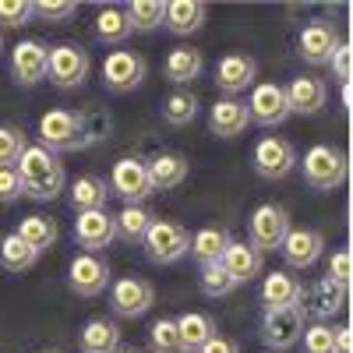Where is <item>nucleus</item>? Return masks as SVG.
<instances>
[{"label":"nucleus","mask_w":353,"mask_h":353,"mask_svg":"<svg viewBox=\"0 0 353 353\" xmlns=\"http://www.w3.org/2000/svg\"><path fill=\"white\" fill-rule=\"evenodd\" d=\"M18 237L32 248V251H50L53 244H57V237H61V230H57V223L50 219V216H25L21 223H18Z\"/></svg>","instance_id":"32"},{"label":"nucleus","mask_w":353,"mask_h":353,"mask_svg":"<svg viewBox=\"0 0 353 353\" xmlns=\"http://www.w3.org/2000/svg\"><path fill=\"white\" fill-rule=\"evenodd\" d=\"M117 241V223L113 212L106 209H92V212H78L74 219V244L88 254H99Z\"/></svg>","instance_id":"17"},{"label":"nucleus","mask_w":353,"mask_h":353,"mask_svg":"<svg viewBox=\"0 0 353 353\" xmlns=\"http://www.w3.org/2000/svg\"><path fill=\"white\" fill-rule=\"evenodd\" d=\"M304 181L314 191H336L346 181V152L336 145H311L304 152Z\"/></svg>","instance_id":"4"},{"label":"nucleus","mask_w":353,"mask_h":353,"mask_svg":"<svg viewBox=\"0 0 353 353\" xmlns=\"http://www.w3.org/2000/svg\"><path fill=\"white\" fill-rule=\"evenodd\" d=\"M286 88V103H290V113H301V117H311L318 113L321 106L329 103V85L325 78H314V74H301L293 78Z\"/></svg>","instance_id":"21"},{"label":"nucleus","mask_w":353,"mask_h":353,"mask_svg":"<svg viewBox=\"0 0 353 353\" xmlns=\"http://www.w3.org/2000/svg\"><path fill=\"white\" fill-rule=\"evenodd\" d=\"M198 286H201L205 297H212V301H219V297H226V293L237 290V283H233V279H230V272L223 269V261H209V265H201V272H198Z\"/></svg>","instance_id":"38"},{"label":"nucleus","mask_w":353,"mask_h":353,"mask_svg":"<svg viewBox=\"0 0 353 353\" xmlns=\"http://www.w3.org/2000/svg\"><path fill=\"white\" fill-rule=\"evenodd\" d=\"M32 18V0H0V28H25Z\"/></svg>","instance_id":"42"},{"label":"nucleus","mask_w":353,"mask_h":353,"mask_svg":"<svg viewBox=\"0 0 353 353\" xmlns=\"http://www.w3.org/2000/svg\"><path fill=\"white\" fill-rule=\"evenodd\" d=\"M251 166L261 181H283V176L297 166V149H293V141H286V138L265 134L251 152Z\"/></svg>","instance_id":"9"},{"label":"nucleus","mask_w":353,"mask_h":353,"mask_svg":"<svg viewBox=\"0 0 353 353\" xmlns=\"http://www.w3.org/2000/svg\"><path fill=\"white\" fill-rule=\"evenodd\" d=\"M36 261H39V251L28 248V244L18 237V233L0 237V265H4L8 272H28Z\"/></svg>","instance_id":"35"},{"label":"nucleus","mask_w":353,"mask_h":353,"mask_svg":"<svg viewBox=\"0 0 353 353\" xmlns=\"http://www.w3.org/2000/svg\"><path fill=\"white\" fill-rule=\"evenodd\" d=\"M286 233H290V212L283 209V205H276V201L258 205V209L251 212V219H248V244L254 251H261V254L279 251Z\"/></svg>","instance_id":"5"},{"label":"nucleus","mask_w":353,"mask_h":353,"mask_svg":"<svg viewBox=\"0 0 353 353\" xmlns=\"http://www.w3.org/2000/svg\"><path fill=\"white\" fill-rule=\"evenodd\" d=\"M304 353H336V325L329 321H311L301 332Z\"/></svg>","instance_id":"40"},{"label":"nucleus","mask_w":353,"mask_h":353,"mask_svg":"<svg viewBox=\"0 0 353 353\" xmlns=\"http://www.w3.org/2000/svg\"><path fill=\"white\" fill-rule=\"evenodd\" d=\"M110 198V184L96 173H81L71 184V209L74 212H92V209H106Z\"/></svg>","instance_id":"29"},{"label":"nucleus","mask_w":353,"mask_h":353,"mask_svg":"<svg viewBox=\"0 0 353 353\" xmlns=\"http://www.w3.org/2000/svg\"><path fill=\"white\" fill-rule=\"evenodd\" d=\"M88 50L78 46V43H61V46H50V64H46V78L53 88H61V92H74V88L85 85L88 78Z\"/></svg>","instance_id":"3"},{"label":"nucleus","mask_w":353,"mask_h":353,"mask_svg":"<svg viewBox=\"0 0 353 353\" xmlns=\"http://www.w3.org/2000/svg\"><path fill=\"white\" fill-rule=\"evenodd\" d=\"M329 64H332V74H336L339 81L350 78V46H346V43H339V50L332 53V61H329Z\"/></svg>","instance_id":"47"},{"label":"nucleus","mask_w":353,"mask_h":353,"mask_svg":"<svg viewBox=\"0 0 353 353\" xmlns=\"http://www.w3.org/2000/svg\"><path fill=\"white\" fill-rule=\"evenodd\" d=\"M106 184H110V194L124 198V205H141L149 194H156L152 181H149V166H145V159H138V156L117 159Z\"/></svg>","instance_id":"6"},{"label":"nucleus","mask_w":353,"mask_h":353,"mask_svg":"<svg viewBox=\"0 0 353 353\" xmlns=\"http://www.w3.org/2000/svg\"><path fill=\"white\" fill-rule=\"evenodd\" d=\"M156 304V286L141 276H124L110 283V307L121 318H141Z\"/></svg>","instance_id":"12"},{"label":"nucleus","mask_w":353,"mask_h":353,"mask_svg":"<svg viewBox=\"0 0 353 353\" xmlns=\"http://www.w3.org/2000/svg\"><path fill=\"white\" fill-rule=\"evenodd\" d=\"M145 166H149L152 191H170V188H181L188 181V159L176 156V152H159Z\"/></svg>","instance_id":"26"},{"label":"nucleus","mask_w":353,"mask_h":353,"mask_svg":"<svg viewBox=\"0 0 353 353\" xmlns=\"http://www.w3.org/2000/svg\"><path fill=\"white\" fill-rule=\"evenodd\" d=\"M219 261H223V269L230 272V279L237 283V286L254 283L261 276V269H265V254L254 251L248 241H230V248L223 251Z\"/></svg>","instance_id":"22"},{"label":"nucleus","mask_w":353,"mask_h":353,"mask_svg":"<svg viewBox=\"0 0 353 353\" xmlns=\"http://www.w3.org/2000/svg\"><path fill=\"white\" fill-rule=\"evenodd\" d=\"M346 307V290L336 286L332 279H318L314 286L304 290V301H301V314L314 318V321H329Z\"/></svg>","instance_id":"20"},{"label":"nucleus","mask_w":353,"mask_h":353,"mask_svg":"<svg viewBox=\"0 0 353 353\" xmlns=\"http://www.w3.org/2000/svg\"><path fill=\"white\" fill-rule=\"evenodd\" d=\"M258 301L265 311H301V301H304V283L297 276H290L286 269H276L261 279V290H258Z\"/></svg>","instance_id":"14"},{"label":"nucleus","mask_w":353,"mask_h":353,"mask_svg":"<svg viewBox=\"0 0 353 353\" xmlns=\"http://www.w3.org/2000/svg\"><path fill=\"white\" fill-rule=\"evenodd\" d=\"M251 124L258 128H279L290 117V103H286V88L279 81H258L251 88V99L244 103Z\"/></svg>","instance_id":"11"},{"label":"nucleus","mask_w":353,"mask_h":353,"mask_svg":"<svg viewBox=\"0 0 353 353\" xmlns=\"http://www.w3.org/2000/svg\"><path fill=\"white\" fill-rule=\"evenodd\" d=\"M39 145L46 152H78L85 149V138L78 128V113L71 110H50L39 117Z\"/></svg>","instance_id":"7"},{"label":"nucleus","mask_w":353,"mask_h":353,"mask_svg":"<svg viewBox=\"0 0 353 353\" xmlns=\"http://www.w3.org/2000/svg\"><path fill=\"white\" fill-rule=\"evenodd\" d=\"M325 279H332L336 286L350 290V251H346V248H339V251H332V254H329Z\"/></svg>","instance_id":"44"},{"label":"nucleus","mask_w":353,"mask_h":353,"mask_svg":"<svg viewBox=\"0 0 353 353\" xmlns=\"http://www.w3.org/2000/svg\"><path fill=\"white\" fill-rule=\"evenodd\" d=\"M248 124H251V117L241 99H216L209 110V131L216 138H237L248 131Z\"/></svg>","instance_id":"23"},{"label":"nucleus","mask_w":353,"mask_h":353,"mask_svg":"<svg viewBox=\"0 0 353 353\" xmlns=\"http://www.w3.org/2000/svg\"><path fill=\"white\" fill-rule=\"evenodd\" d=\"M149 350H152V353H188L184 343H181V332H176V321H173V318L152 321V329H149Z\"/></svg>","instance_id":"39"},{"label":"nucleus","mask_w":353,"mask_h":353,"mask_svg":"<svg viewBox=\"0 0 353 353\" xmlns=\"http://www.w3.org/2000/svg\"><path fill=\"white\" fill-rule=\"evenodd\" d=\"M25 149H28L25 131L14 124H0V166H14Z\"/></svg>","instance_id":"41"},{"label":"nucleus","mask_w":353,"mask_h":353,"mask_svg":"<svg viewBox=\"0 0 353 353\" xmlns=\"http://www.w3.org/2000/svg\"><path fill=\"white\" fill-rule=\"evenodd\" d=\"M117 353H141V350H134V346H121V350H117Z\"/></svg>","instance_id":"49"},{"label":"nucleus","mask_w":353,"mask_h":353,"mask_svg":"<svg viewBox=\"0 0 353 353\" xmlns=\"http://www.w3.org/2000/svg\"><path fill=\"white\" fill-rule=\"evenodd\" d=\"M198 96L194 92H188V88H176V92H170L166 99H163V117H166V124H173V128H184V124H191L194 117H198Z\"/></svg>","instance_id":"36"},{"label":"nucleus","mask_w":353,"mask_h":353,"mask_svg":"<svg viewBox=\"0 0 353 353\" xmlns=\"http://www.w3.org/2000/svg\"><path fill=\"white\" fill-rule=\"evenodd\" d=\"M205 61H201V50L194 46H176L166 53V61H163V78L173 81V85H188L201 74Z\"/></svg>","instance_id":"27"},{"label":"nucleus","mask_w":353,"mask_h":353,"mask_svg":"<svg viewBox=\"0 0 353 353\" xmlns=\"http://www.w3.org/2000/svg\"><path fill=\"white\" fill-rule=\"evenodd\" d=\"M78 346H81V353H117L121 350V325L106 321V318L85 321L78 332Z\"/></svg>","instance_id":"25"},{"label":"nucleus","mask_w":353,"mask_h":353,"mask_svg":"<svg viewBox=\"0 0 353 353\" xmlns=\"http://www.w3.org/2000/svg\"><path fill=\"white\" fill-rule=\"evenodd\" d=\"M124 14L131 32H156L166 18V4L163 0H131V4H124Z\"/></svg>","instance_id":"34"},{"label":"nucleus","mask_w":353,"mask_h":353,"mask_svg":"<svg viewBox=\"0 0 353 353\" xmlns=\"http://www.w3.org/2000/svg\"><path fill=\"white\" fill-rule=\"evenodd\" d=\"M141 248H145V254H149V261L173 265V261H181L188 254L191 233L176 219H152L149 230H145V237H141Z\"/></svg>","instance_id":"2"},{"label":"nucleus","mask_w":353,"mask_h":353,"mask_svg":"<svg viewBox=\"0 0 353 353\" xmlns=\"http://www.w3.org/2000/svg\"><path fill=\"white\" fill-rule=\"evenodd\" d=\"M152 219H156V216L145 209V205H124V209L113 216V223H117V237L128 241V244H141V237H145V230H149Z\"/></svg>","instance_id":"33"},{"label":"nucleus","mask_w":353,"mask_h":353,"mask_svg":"<svg viewBox=\"0 0 353 353\" xmlns=\"http://www.w3.org/2000/svg\"><path fill=\"white\" fill-rule=\"evenodd\" d=\"M145 71H149V64H145L141 53H134V50H113V53H106L99 74H103V88H106V92L124 96V92H134V88L145 81Z\"/></svg>","instance_id":"8"},{"label":"nucleus","mask_w":353,"mask_h":353,"mask_svg":"<svg viewBox=\"0 0 353 353\" xmlns=\"http://www.w3.org/2000/svg\"><path fill=\"white\" fill-rule=\"evenodd\" d=\"M230 230L226 226H201L194 237H191V248H188V254L198 261V265H209V261H219L223 258V251L230 248Z\"/></svg>","instance_id":"30"},{"label":"nucleus","mask_w":353,"mask_h":353,"mask_svg":"<svg viewBox=\"0 0 353 353\" xmlns=\"http://www.w3.org/2000/svg\"><path fill=\"white\" fill-rule=\"evenodd\" d=\"M0 50H4V36H0Z\"/></svg>","instance_id":"50"},{"label":"nucleus","mask_w":353,"mask_h":353,"mask_svg":"<svg viewBox=\"0 0 353 353\" xmlns=\"http://www.w3.org/2000/svg\"><path fill=\"white\" fill-rule=\"evenodd\" d=\"M176 321V332H181V343L188 353L201 350L205 343H209L219 329H216V318L212 314H205V311H184L181 318H173Z\"/></svg>","instance_id":"28"},{"label":"nucleus","mask_w":353,"mask_h":353,"mask_svg":"<svg viewBox=\"0 0 353 353\" xmlns=\"http://www.w3.org/2000/svg\"><path fill=\"white\" fill-rule=\"evenodd\" d=\"M113 283V272L110 265L99 258V254H74L71 265H68V286L71 293H78V297H99V293H106Z\"/></svg>","instance_id":"10"},{"label":"nucleus","mask_w":353,"mask_h":353,"mask_svg":"<svg viewBox=\"0 0 353 353\" xmlns=\"http://www.w3.org/2000/svg\"><path fill=\"white\" fill-rule=\"evenodd\" d=\"M46 64H50V46L43 39H21L11 50V78L25 88L46 81Z\"/></svg>","instance_id":"16"},{"label":"nucleus","mask_w":353,"mask_h":353,"mask_svg":"<svg viewBox=\"0 0 353 353\" xmlns=\"http://www.w3.org/2000/svg\"><path fill=\"white\" fill-rule=\"evenodd\" d=\"M46 353H61V350H46Z\"/></svg>","instance_id":"51"},{"label":"nucleus","mask_w":353,"mask_h":353,"mask_svg":"<svg viewBox=\"0 0 353 353\" xmlns=\"http://www.w3.org/2000/svg\"><path fill=\"white\" fill-rule=\"evenodd\" d=\"M18 198H25V194H21V176H18V170H14V166H0V201L11 205V201H18Z\"/></svg>","instance_id":"45"},{"label":"nucleus","mask_w":353,"mask_h":353,"mask_svg":"<svg viewBox=\"0 0 353 353\" xmlns=\"http://www.w3.org/2000/svg\"><path fill=\"white\" fill-rule=\"evenodd\" d=\"M336 353H350V329L336 325Z\"/></svg>","instance_id":"48"},{"label":"nucleus","mask_w":353,"mask_h":353,"mask_svg":"<svg viewBox=\"0 0 353 353\" xmlns=\"http://www.w3.org/2000/svg\"><path fill=\"white\" fill-rule=\"evenodd\" d=\"M205 18H209V8H205L201 0H170L163 25L173 36H191L205 25Z\"/></svg>","instance_id":"24"},{"label":"nucleus","mask_w":353,"mask_h":353,"mask_svg":"<svg viewBox=\"0 0 353 353\" xmlns=\"http://www.w3.org/2000/svg\"><path fill=\"white\" fill-rule=\"evenodd\" d=\"M194 353H241V343L237 339H230V336H212L209 343H205L201 350H194Z\"/></svg>","instance_id":"46"},{"label":"nucleus","mask_w":353,"mask_h":353,"mask_svg":"<svg viewBox=\"0 0 353 353\" xmlns=\"http://www.w3.org/2000/svg\"><path fill=\"white\" fill-rule=\"evenodd\" d=\"M32 11L43 21H71L78 14L74 0H32Z\"/></svg>","instance_id":"43"},{"label":"nucleus","mask_w":353,"mask_h":353,"mask_svg":"<svg viewBox=\"0 0 353 353\" xmlns=\"http://www.w3.org/2000/svg\"><path fill=\"white\" fill-rule=\"evenodd\" d=\"M301 332H304V314L301 311H265L261 325H258V336L269 346V353L293 350L301 343Z\"/></svg>","instance_id":"13"},{"label":"nucleus","mask_w":353,"mask_h":353,"mask_svg":"<svg viewBox=\"0 0 353 353\" xmlns=\"http://www.w3.org/2000/svg\"><path fill=\"white\" fill-rule=\"evenodd\" d=\"M78 128H81L85 149H88V145H99V141H106V138H110L113 121H110V113H106L103 106H88V110H81V113H78Z\"/></svg>","instance_id":"37"},{"label":"nucleus","mask_w":353,"mask_h":353,"mask_svg":"<svg viewBox=\"0 0 353 353\" xmlns=\"http://www.w3.org/2000/svg\"><path fill=\"white\" fill-rule=\"evenodd\" d=\"M321 251H325V233L321 230H311V226H297L283 237L279 244V254L283 261L290 265V269H311V265L321 258Z\"/></svg>","instance_id":"18"},{"label":"nucleus","mask_w":353,"mask_h":353,"mask_svg":"<svg viewBox=\"0 0 353 353\" xmlns=\"http://www.w3.org/2000/svg\"><path fill=\"white\" fill-rule=\"evenodd\" d=\"M339 50V36H336V25L329 21H307L297 36V53L311 68H321L332 61V53Z\"/></svg>","instance_id":"19"},{"label":"nucleus","mask_w":353,"mask_h":353,"mask_svg":"<svg viewBox=\"0 0 353 353\" xmlns=\"http://www.w3.org/2000/svg\"><path fill=\"white\" fill-rule=\"evenodd\" d=\"M258 78V61L248 53H226L219 57L216 64V88L223 92V99H237L241 92H248V88L254 85Z\"/></svg>","instance_id":"15"},{"label":"nucleus","mask_w":353,"mask_h":353,"mask_svg":"<svg viewBox=\"0 0 353 353\" xmlns=\"http://www.w3.org/2000/svg\"><path fill=\"white\" fill-rule=\"evenodd\" d=\"M14 170L21 176V194L32 201H53L68 184L64 163L53 152H46L43 145H28L21 152V159L14 163Z\"/></svg>","instance_id":"1"},{"label":"nucleus","mask_w":353,"mask_h":353,"mask_svg":"<svg viewBox=\"0 0 353 353\" xmlns=\"http://www.w3.org/2000/svg\"><path fill=\"white\" fill-rule=\"evenodd\" d=\"M96 39H99L103 46H124V43L131 39V25H128L124 8L106 4V8L96 14Z\"/></svg>","instance_id":"31"}]
</instances>
